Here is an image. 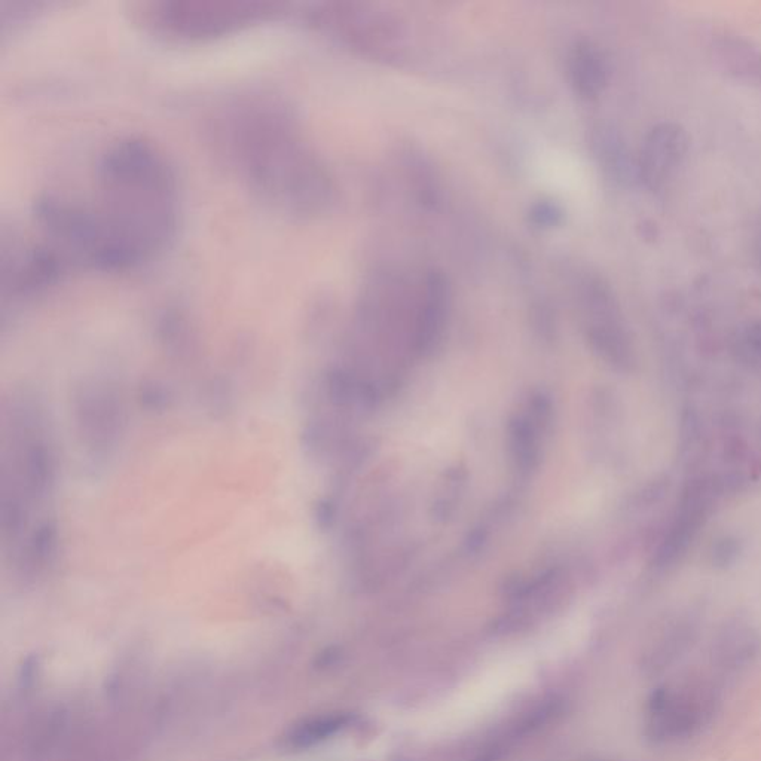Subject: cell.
I'll return each instance as SVG.
<instances>
[{
    "label": "cell",
    "mask_w": 761,
    "mask_h": 761,
    "mask_svg": "<svg viewBox=\"0 0 761 761\" xmlns=\"http://www.w3.org/2000/svg\"><path fill=\"white\" fill-rule=\"evenodd\" d=\"M696 629L690 620L680 619L660 632L652 649L647 653V668L652 672H662L681 656L695 638Z\"/></svg>",
    "instance_id": "obj_15"
},
{
    "label": "cell",
    "mask_w": 761,
    "mask_h": 761,
    "mask_svg": "<svg viewBox=\"0 0 761 761\" xmlns=\"http://www.w3.org/2000/svg\"><path fill=\"white\" fill-rule=\"evenodd\" d=\"M564 219L565 212L561 204L550 200V198H542V200L536 201V203L531 204L530 210H528V220H530L531 225L534 228L543 229V231L558 228L564 223Z\"/></svg>",
    "instance_id": "obj_19"
},
{
    "label": "cell",
    "mask_w": 761,
    "mask_h": 761,
    "mask_svg": "<svg viewBox=\"0 0 761 761\" xmlns=\"http://www.w3.org/2000/svg\"><path fill=\"white\" fill-rule=\"evenodd\" d=\"M730 353L747 368H761V319L748 320L733 330Z\"/></svg>",
    "instance_id": "obj_17"
},
{
    "label": "cell",
    "mask_w": 761,
    "mask_h": 761,
    "mask_svg": "<svg viewBox=\"0 0 761 761\" xmlns=\"http://www.w3.org/2000/svg\"><path fill=\"white\" fill-rule=\"evenodd\" d=\"M277 6L256 2H168L149 11L152 24L183 38L228 33L270 17Z\"/></svg>",
    "instance_id": "obj_6"
},
{
    "label": "cell",
    "mask_w": 761,
    "mask_h": 761,
    "mask_svg": "<svg viewBox=\"0 0 761 761\" xmlns=\"http://www.w3.org/2000/svg\"><path fill=\"white\" fill-rule=\"evenodd\" d=\"M754 256L761 270V216L757 222L756 234H754Z\"/></svg>",
    "instance_id": "obj_23"
},
{
    "label": "cell",
    "mask_w": 761,
    "mask_h": 761,
    "mask_svg": "<svg viewBox=\"0 0 761 761\" xmlns=\"http://www.w3.org/2000/svg\"><path fill=\"white\" fill-rule=\"evenodd\" d=\"M562 711V702L556 698L547 699L539 707L534 708L527 717L522 720L519 726V732L530 733L540 729L544 724L550 723L553 718L558 717Z\"/></svg>",
    "instance_id": "obj_21"
},
{
    "label": "cell",
    "mask_w": 761,
    "mask_h": 761,
    "mask_svg": "<svg viewBox=\"0 0 761 761\" xmlns=\"http://www.w3.org/2000/svg\"><path fill=\"white\" fill-rule=\"evenodd\" d=\"M93 206L76 204L84 264L122 270L142 264L173 240L179 218L176 174L143 137L110 143L96 168Z\"/></svg>",
    "instance_id": "obj_1"
},
{
    "label": "cell",
    "mask_w": 761,
    "mask_h": 761,
    "mask_svg": "<svg viewBox=\"0 0 761 761\" xmlns=\"http://www.w3.org/2000/svg\"><path fill=\"white\" fill-rule=\"evenodd\" d=\"M592 155L604 176L614 185L629 188L637 185V157L632 154L622 134L610 125H597L589 137Z\"/></svg>",
    "instance_id": "obj_12"
},
{
    "label": "cell",
    "mask_w": 761,
    "mask_h": 761,
    "mask_svg": "<svg viewBox=\"0 0 761 761\" xmlns=\"http://www.w3.org/2000/svg\"><path fill=\"white\" fill-rule=\"evenodd\" d=\"M571 280L583 330L594 353L617 371H634L637 353L613 286L592 268H579Z\"/></svg>",
    "instance_id": "obj_3"
},
{
    "label": "cell",
    "mask_w": 761,
    "mask_h": 761,
    "mask_svg": "<svg viewBox=\"0 0 761 761\" xmlns=\"http://www.w3.org/2000/svg\"><path fill=\"white\" fill-rule=\"evenodd\" d=\"M709 54L724 75L761 90V48L753 42L735 33H717L709 42Z\"/></svg>",
    "instance_id": "obj_11"
},
{
    "label": "cell",
    "mask_w": 761,
    "mask_h": 761,
    "mask_svg": "<svg viewBox=\"0 0 761 761\" xmlns=\"http://www.w3.org/2000/svg\"><path fill=\"white\" fill-rule=\"evenodd\" d=\"M742 553V543L733 536H723L715 540L709 549V561L712 567L726 570L732 567Z\"/></svg>",
    "instance_id": "obj_20"
},
{
    "label": "cell",
    "mask_w": 761,
    "mask_h": 761,
    "mask_svg": "<svg viewBox=\"0 0 761 761\" xmlns=\"http://www.w3.org/2000/svg\"><path fill=\"white\" fill-rule=\"evenodd\" d=\"M338 659H339L338 650L336 649L326 650V652L322 654V665L323 666L333 665V663H335L336 660Z\"/></svg>",
    "instance_id": "obj_24"
},
{
    "label": "cell",
    "mask_w": 761,
    "mask_h": 761,
    "mask_svg": "<svg viewBox=\"0 0 761 761\" xmlns=\"http://www.w3.org/2000/svg\"><path fill=\"white\" fill-rule=\"evenodd\" d=\"M218 131L232 167L268 203L298 216L320 215L333 203L329 171L280 103L240 100L220 118Z\"/></svg>",
    "instance_id": "obj_2"
},
{
    "label": "cell",
    "mask_w": 761,
    "mask_h": 761,
    "mask_svg": "<svg viewBox=\"0 0 761 761\" xmlns=\"http://www.w3.org/2000/svg\"><path fill=\"white\" fill-rule=\"evenodd\" d=\"M760 439H761V429H760Z\"/></svg>",
    "instance_id": "obj_25"
},
{
    "label": "cell",
    "mask_w": 761,
    "mask_h": 761,
    "mask_svg": "<svg viewBox=\"0 0 761 761\" xmlns=\"http://www.w3.org/2000/svg\"><path fill=\"white\" fill-rule=\"evenodd\" d=\"M720 707L717 686L705 678L654 687L646 702L644 735L653 744H672L698 735Z\"/></svg>",
    "instance_id": "obj_4"
},
{
    "label": "cell",
    "mask_w": 761,
    "mask_h": 761,
    "mask_svg": "<svg viewBox=\"0 0 761 761\" xmlns=\"http://www.w3.org/2000/svg\"><path fill=\"white\" fill-rule=\"evenodd\" d=\"M409 177L415 189L418 203L426 209H435L440 200L439 182L433 173L432 165L418 154H409L408 161Z\"/></svg>",
    "instance_id": "obj_18"
},
{
    "label": "cell",
    "mask_w": 761,
    "mask_h": 761,
    "mask_svg": "<svg viewBox=\"0 0 761 761\" xmlns=\"http://www.w3.org/2000/svg\"><path fill=\"white\" fill-rule=\"evenodd\" d=\"M317 26L360 53L375 58H399L405 44V24L391 12L368 3H327L311 14Z\"/></svg>",
    "instance_id": "obj_5"
},
{
    "label": "cell",
    "mask_w": 761,
    "mask_h": 761,
    "mask_svg": "<svg viewBox=\"0 0 761 761\" xmlns=\"http://www.w3.org/2000/svg\"><path fill=\"white\" fill-rule=\"evenodd\" d=\"M452 287L448 275L430 268L421 280L414 316V347L430 354L442 341L451 314Z\"/></svg>",
    "instance_id": "obj_9"
},
{
    "label": "cell",
    "mask_w": 761,
    "mask_h": 761,
    "mask_svg": "<svg viewBox=\"0 0 761 761\" xmlns=\"http://www.w3.org/2000/svg\"><path fill=\"white\" fill-rule=\"evenodd\" d=\"M351 723V715L329 714L301 721L287 733L286 742L295 750H307L338 735Z\"/></svg>",
    "instance_id": "obj_16"
},
{
    "label": "cell",
    "mask_w": 761,
    "mask_h": 761,
    "mask_svg": "<svg viewBox=\"0 0 761 761\" xmlns=\"http://www.w3.org/2000/svg\"><path fill=\"white\" fill-rule=\"evenodd\" d=\"M686 128L677 122L653 125L637 154L638 182L654 195L663 194L674 182L689 155Z\"/></svg>",
    "instance_id": "obj_7"
},
{
    "label": "cell",
    "mask_w": 761,
    "mask_h": 761,
    "mask_svg": "<svg viewBox=\"0 0 761 761\" xmlns=\"http://www.w3.org/2000/svg\"><path fill=\"white\" fill-rule=\"evenodd\" d=\"M501 757H503V750H500V748H490L485 753L479 754L473 761H498Z\"/></svg>",
    "instance_id": "obj_22"
},
{
    "label": "cell",
    "mask_w": 761,
    "mask_h": 761,
    "mask_svg": "<svg viewBox=\"0 0 761 761\" xmlns=\"http://www.w3.org/2000/svg\"><path fill=\"white\" fill-rule=\"evenodd\" d=\"M717 492H720L717 481L701 479L689 484L681 497L674 521L654 552L653 565L657 570H668L684 558L704 527Z\"/></svg>",
    "instance_id": "obj_8"
},
{
    "label": "cell",
    "mask_w": 761,
    "mask_h": 761,
    "mask_svg": "<svg viewBox=\"0 0 761 761\" xmlns=\"http://www.w3.org/2000/svg\"><path fill=\"white\" fill-rule=\"evenodd\" d=\"M567 76L576 96L594 102L610 84V60L594 41L579 39L568 51Z\"/></svg>",
    "instance_id": "obj_10"
},
{
    "label": "cell",
    "mask_w": 761,
    "mask_h": 761,
    "mask_svg": "<svg viewBox=\"0 0 761 761\" xmlns=\"http://www.w3.org/2000/svg\"><path fill=\"white\" fill-rule=\"evenodd\" d=\"M550 406L544 397H536L533 400L531 415H519L510 421L509 443L510 451L515 458L516 466L522 472H530L539 464L540 460V435L549 421Z\"/></svg>",
    "instance_id": "obj_13"
},
{
    "label": "cell",
    "mask_w": 761,
    "mask_h": 761,
    "mask_svg": "<svg viewBox=\"0 0 761 761\" xmlns=\"http://www.w3.org/2000/svg\"><path fill=\"white\" fill-rule=\"evenodd\" d=\"M761 653L759 632L744 622H732L718 634L712 657L720 668L735 672L750 666Z\"/></svg>",
    "instance_id": "obj_14"
}]
</instances>
